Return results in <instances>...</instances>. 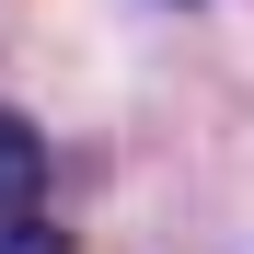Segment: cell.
Returning <instances> with one entry per match:
<instances>
[{
	"instance_id": "obj_2",
	"label": "cell",
	"mask_w": 254,
	"mask_h": 254,
	"mask_svg": "<svg viewBox=\"0 0 254 254\" xmlns=\"http://www.w3.org/2000/svg\"><path fill=\"white\" fill-rule=\"evenodd\" d=\"M0 254H69V231H0Z\"/></svg>"
},
{
	"instance_id": "obj_1",
	"label": "cell",
	"mask_w": 254,
	"mask_h": 254,
	"mask_svg": "<svg viewBox=\"0 0 254 254\" xmlns=\"http://www.w3.org/2000/svg\"><path fill=\"white\" fill-rule=\"evenodd\" d=\"M0 231H47V139L0 104Z\"/></svg>"
}]
</instances>
